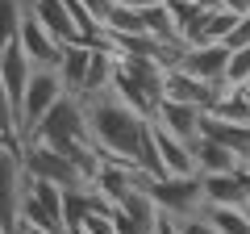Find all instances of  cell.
<instances>
[{
	"label": "cell",
	"instance_id": "cell-2",
	"mask_svg": "<svg viewBox=\"0 0 250 234\" xmlns=\"http://www.w3.org/2000/svg\"><path fill=\"white\" fill-rule=\"evenodd\" d=\"M29 188V167H25V134L0 138V230L21 234V205Z\"/></svg>",
	"mask_w": 250,
	"mask_h": 234
},
{
	"label": "cell",
	"instance_id": "cell-10",
	"mask_svg": "<svg viewBox=\"0 0 250 234\" xmlns=\"http://www.w3.org/2000/svg\"><path fill=\"white\" fill-rule=\"evenodd\" d=\"M29 75H34V63H29V54L21 50V42H17V38L4 42V46H0V84L9 88L13 105H17V117H21V96H25Z\"/></svg>",
	"mask_w": 250,
	"mask_h": 234
},
{
	"label": "cell",
	"instance_id": "cell-13",
	"mask_svg": "<svg viewBox=\"0 0 250 234\" xmlns=\"http://www.w3.org/2000/svg\"><path fill=\"white\" fill-rule=\"evenodd\" d=\"M233 21H238V13L221 9V4H213V9H200L196 21L184 29V42L196 46V42H225V34L233 29Z\"/></svg>",
	"mask_w": 250,
	"mask_h": 234
},
{
	"label": "cell",
	"instance_id": "cell-11",
	"mask_svg": "<svg viewBox=\"0 0 250 234\" xmlns=\"http://www.w3.org/2000/svg\"><path fill=\"white\" fill-rule=\"evenodd\" d=\"M92 54L96 46L88 42H62V54H59V80H62V92L67 96H83V80H88V67H92Z\"/></svg>",
	"mask_w": 250,
	"mask_h": 234
},
{
	"label": "cell",
	"instance_id": "cell-7",
	"mask_svg": "<svg viewBox=\"0 0 250 234\" xmlns=\"http://www.w3.org/2000/svg\"><path fill=\"white\" fill-rule=\"evenodd\" d=\"M225 63H229V46L225 42H196V46H184L171 67L196 75V80H205V84H221L225 80Z\"/></svg>",
	"mask_w": 250,
	"mask_h": 234
},
{
	"label": "cell",
	"instance_id": "cell-1",
	"mask_svg": "<svg viewBox=\"0 0 250 234\" xmlns=\"http://www.w3.org/2000/svg\"><path fill=\"white\" fill-rule=\"evenodd\" d=\"M83 117H88V138L100 155L113 159H142V146L150 142V117L138 113L121 92L104 88L96 96H83Z\"/></svg>",
	"mask_w": 250,
	"mask_h": 234
},
{
	"label": "cell",
	"instance_id": "cell-12",
	"mask_svg": "<svg viewBox=\"0 0 250 234\" xmlns=\"http://www.w3.org/2000/svg\"><path fill=\"white\" fill-rule=\"evenodd\" d=\"M200 184H205V205H246L250 188L238 171H200Z\"/></svg>",
	"mask_w": 250,
	"mask_h": 234
},
{
	"label": "cell",
	"instance_id": "cell-24",
	"mask_svg": "<svg viewBox=\"0 0 250 234\" xmlns=\"http://www.w3.org/2000/svg\"><path fill=\"white\" fill-rule=\"evenodd\" d=\"M125 4H134V9H154V4H167V0H125Z\"/></svg>",
	"mask_w": 250,
	"mask_h": 234
},
{
	"label": "cell",
	"instance_id": "cell-18",
	"mask_svg": "<svg viewBox=\"0 0 250 234\" xmlns=\"http://www.w3.org/2000/svg\"><path fill=\"white\" fill-rule=\"evenodd\" d=\"M25 13H29L25 0H0V46L17 38V29H21V21H25Z\"/></svg>",
	"mask_w": 250,
	"mask_h": 234
},
{
	"label": "cell",
	"instance_id": "cell-3",
	"mask_svg": "<svg viewBox=\"0 0 250 234\" xmlns=\"http://www.w3.org/2000/svg\"><path fill=\"white\" fill-rule=\"evenodd\" d=\"M146 192L154 197V205L167 217H188L205 209V184L200 171H184V176H154L146 180Z\"/></svg>",
	"mask_w": 250,
	"mask_h": 234
},
{
	"label": "cell",
	"instance_id": "cell-9",
	"mask_svg": "<svg viewBox=\"0 0 250 234\" xmlns=\"http://www.w3.org/2000/svg\"><path fill=\"white\" fill-rule=\"evenodd\" d=\"M17 42H21V50L29 54V63H34V67H59L62 42L34 17V13H25V21H21V29H17Z\"/></svg>",
	"mask_w": 250,
	"mask_h": 234
},
{
	"label": "cell",
	"instance_id": "cell-4",
	"mask_svg": "<svg viewBox=\"0 0 250 234\" xmlns=\"http://www.w3.org/2000/svg\"><path fill=\"white\" fill-rule=\"evenodd\" d=\"M25 167H29V176L50 180V184H59V188H80V184H88L83 167L71 159V155L54 151V146L38 142V138H25Z\"/></svg>",
	"mask_w": 250,
	"mask_h": 234
},
{
	"label": "cell",
	"instance_id": "cell-26",
	"mask_svg": "<svg viewBox=\"0 0 250 234\" xmlns=\"http://www.w3.org/2000/svg\"><path fill=\"white\" fill-rule=\"evenodd\" d=\"M242 92H246V96H250V80H246V84H242Z\"/></svg>",
	"mask_w": 250,
	"mask_h": 234
},
{
	"label": "cell",
	"instance_id": "cell-19",
	"mask_svg": "<svg viewBox=\"0 0 250 234\" xmlns=\"http://www.w3.org/2000/svg\"><path fill=\"white\" fill-rule=\"evenodd\" d=\"M250 80V42L246 46H229V63H225V84L242 88Z\"/></svg>",
	"mask_w": 250,
	"mask_h": 234
},
{
	"label": "cell",
	"instance_id": "cell-20",
	"mask_svg": "<svg viewBox=\"0 0 250 234\" xmlns=\"http://www.w3.org/2000/svg\"><path fill=\"white\" fill-rule=\"evenodd\" d=\"M17 134H25L21 130V117H17V105H13L9 88L0 84V138H17Z\"/></svg>",
	"mask_w": 250,
	"mask_h": 234
},
{
	"label": "cell",
	"instance_id": "cell-16",
	"mask_svg": "<svg viewBox=\"0 0 250 234\" xmlns=\"http://www.w3.org/2000/svg\"><path fill=\"white\" fill-rule=\"evenodd\" d=\"M154 142H159V155H163V167H167V176L196 171V155H192V142L175 138L171 130H163L159 121H154Z\"/></svg>",
	"mask_w": 250,
	"mask_h": 234
},
{
	"label": "cell",
	"instance_id": "cell-6",
	"mask_svg": "<svg viewBox=\"0 0 250 234\" xmlns=\"http://www.w3.org/2000/svg\"><path fill=\"white\" fill-rule=\"evenodd\" d=\"M59 96H62L59 67H34V75H29V84H25V96H21V130L29 134V130L50 113V105Z\"/></svg>",
	"mask_w": 250,
	"mask_h": 234
},
{
	"label": "cell",
	"instance_id": "cell-28",
	"mask_svg": "<svg viewBox=\"0 0 250 234\" xmlns=\"http://www.w3.org/2000/svg\"><path fill=\"white\" fill-rule=\"evenodd\" d=\"M246 13H250V9H246Z\"/></svg>",
	"mask_w": 250,
	"mask_h": 234
},
{
	"label": "cell",
	"instance_id": "cell-25",
	"mask_svg": "<svg viewBox=\"0 0 250 234\" xmlns=\"http://www.w3.org/2000/svg\"><path fill=\"white\" fill-rule=\"evenodd\" d=\"M21 234H67V230H38V226H21Z\"/></svg>",
	"mask_w": 250,
	"mask_h": 234
},
{
	"label": "cell",
	"instance_id": "cell-5",
	"mask_svg": "<svg viewBox=\"0 0 250 234\" xmlns=\"http://www.w3.org/2000/svg\"><path fill=\"white\" fill-rule=\"evenodd\" d=\"M21 226H38V230H67V226H62V188H59V184L29 176L25 205H21Z\"/></svg>",
	"mask_w": 250,
	"mask_h": 234
},
{
	"label": "cell",
	"instance_id": "cell-21",
	"mask_svg": "<svg viewBox=\"0 0 250 234\" xmlns=\"http://www.w3.org/2000/svg\"><path fill=\"white\" fill-rule=\"evenodd\" d=\"M175 230L179 234H221L205 209H200V213H188V217H175Z\"/></svg>",
	"mask_w": 250,
	"mask_h": 234
},
{
	"label": "cell",
	"instance_id": "cell-22",
	"mask_svg": "<svg viewBox=\"0 0 250 234\" xmlns=\"http://www.w3.org/2000/svg\"><path fill=\"white\" fill-rule=\"evenodd\" d=\"M246 42H250V13H238L233 29L225 34V46H246Z\"/></svg>",
	"mask_w": 250,
	"mask_h": 234
},
{
	"label": "cell",
	"instance_id": "cell-8",
	"mask_svg": "<svg viewBox=\"0 0 250 234\" xmlns=\"http://www.w3.org/2000/svg\"><path fill=\"white\" fill-rule=\"evenodd\" d=\"M154 121L163 130H171L175 138H184V142H196L205 134V109L188 105V100H175V96H163L154 105Z\"/></svg>",
	"mask_w": 250,
	"mask_h": 234
},
{
	"label": "cell",
	"instance_id": "cell-17",
	"mask_svg": "<svg viewBox=\"0 0 250 234\" xmlns=\"http://www.w3.org/2000/svg\"><path fill=\"white\" fill-rule=\"evenodd\" d=\"M205 213L213 217V226L221 234H250L246 205H205Z\"/></svg>",
	"mask_w": 250,
	"mask_h": 234
},
{
	"label": "cell",
	"instance_id": "cell-23",
	"mask_svg": "<svg viewBox=\"0 0 250 234\" xmlns=\"http://www.w3.org/2000/svg\"><path fill=\"white\" fill-rule=\"evenodd\" d=\"M221 9H229V13H246V9H250V0H221Z\"/></svg>",
	"mask_w": 250,
	"mask_h": 234
},
{
	"label": "cell",
	"instance_id": "cell-14",
	"mask_svg": "<svg viewBox=\"0 0 250 234\" xmlns=\"http://www.w3.org/2000/svg\"><path fill=\"white\" fill-rule=\"evenodd\" d=\"M25 4H29V13H34V17L42 21L59 42H75V38H80L75 17H71V4H67V0H25Z\"/></svg>",
	"mask_w": 250,
	"mask_h": 234
},
{
	"label": "cell",
	"instance_id": "cell-27",
	"mask_svg": "<svg viewBox=\"0 0 250 234\" xmlns=\"http://www.w3.org/2000/svg\"><path fill=\"white\" fill-rule=\"evenodd\" d=\"M246 217H250V201H246Z\"/></svg>",
	"mask_w": 250,
	"mask_h": 234
},
{
	"label": "cell",
	"instance_id": "cell-15",
	"mask_svg": "<svg viewBox=\"0 0 250 234\" xmlns=\"http://www.w3.org/2000/svg\"><path fill=\"white\" fill-rule=\"evenodd\" d=\"M192 155H196V171H238L242 163H246L233 146L217 142V138H208V134H200L196 142H192Z\"/></svg>",
	"mask_w": 250,
	"mask_h": 234
}]
</instances>
